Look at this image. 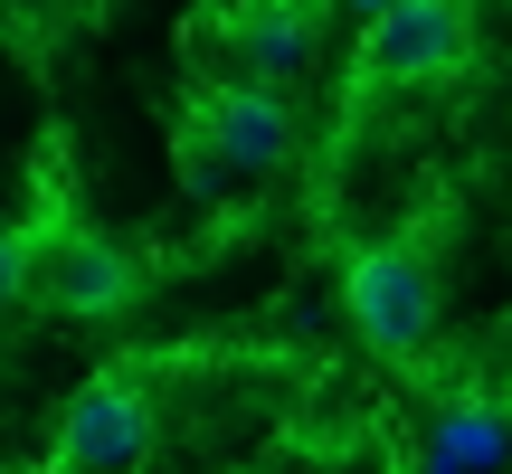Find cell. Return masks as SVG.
Returning <instances> with one entry per match:
<instances>
[{
    "label": "cell",
    "instance_id": "obj_1",
    "mask_svg": "<svg viewBox=\"0 0 512 474\" xmlns=\"http://www.w3.org/2000/svg\"><path fill=\"white\" fill-rule=\"evenodd\" d=\"M294 143V114L275 86H256V76H238V86H209L200 105H190L181 124V162H190V190H209L219 171H238V181H256V171H275Z\"/></svg>",
    "mask_w": 512,
    "mask_h": 474
},
{
    "label": "cell",
    "instance_id": "obj_2",
    "mask_svg": "<svg viewBox=\"0 0 512 474\" xmlns=\"http://www.w3.org/2000/svg\"><path fill=\"white\" fill-rule=\"evenodd\" d=\"M342 304H351V323H361L370 351L418 361L427 332H437V266H427V247H408V237L361 247V256H351V275H342Z\"/></svg>",
    "mask_w": 512,
    "mask_h": 474
},
{
    "label": "cell",
    "instance_id": "obj_5",
    "mask_svg": "<svg viewBox=\"0 0 512 474\" xmlns=\"http://www.w3.org/2000/svg\"><path fill=\"white\" fill-rule=\"evenodd\" d=\"M152 446V408L133 380H95L67 399V418H57V465L67 474H133Z\"/></svg>",
    "mask_w": 512,
    "mask_h": 474
},
{
    "label": "cell",
    "instance_id": "obj_9",
    "mask_svg": "<svg viewBox=\"0 0 512 474\" xmlns=\"http://www.w3.org/2000/svg\"><path fill=\"white\" fill-rule=\"evenodd\" d=\"M351 10H361V19H380V10H399V0H351Z\"/></svg>",
    "mask_w": 512,
    "mask_h": 474
},
{
    "label": "cell",
    "instance_id": "obj_8",
    "mask_svg": "<svg viewBox=\"0 0 512 474\" xmlns=\"http://www.w3.org/2000/svg\"><path fill=\"white\" fill-rule=\"evenodd\" d=\"M19 294H38V237L29 228H0V313H10Z\"/></svg>",
    "mask_w": 512,
    "mask_h": 474
},
{
    "label": "cell",
    "instance_id": "obj_7",
    "mask_svg": "<svg viewBox=\"0 0 512 474\" xmlns=\"http://www.w3.org/2000/svg\"><path fill=\"white\" fill-rule=\"evenodd\" d=\"M494 456H503V418H494V408H475V399H465L456 418L437 427V446H427V465H437V474H475V465H494Z\"/></svg>",
    "mask_w": 512,
    "mask_h": 474
},
{
    "label": "cell",
    "instance_id": "obj_4",
    "mask_svg": "<svg viewBox=\"0 0 512 474\" xmlns=\"http://www.w3.org/2000/svg\"><path fill=\"white\" fill-rule=\"evenodd\" d=\"M133 256L114 247V237H95V228H57V237H38V304L48 313H76V323H105V313H124L133 304Z\"/></svg>",
    "mask_w": 512,
    "mask_h": 474
},
{
    "label": "cell",
    "instance_id": "obj_6",
    "mask_svg": "<svg viewBox=\"0 0 512 474\" xmlns=\"http://www.w3.org/2000/svg\"><path fill=\"white\" fill-rule=\"evenodd\" d=\"M313 0H247L238 10V67L256 76V86H275V76H294L313 57Z\"/></svg>",
    "mask_w": 512,
    "mask_h": 474
},
{
    "label": "cell",
    "instance_id": "obj_3",
    "mask_svg": "<svg viewBox=\"0 0 512 474\" xmlns=\"http://www.w3.org/2000/svg\"><path fill=\"white\" fill-rule=\"evenodd\" d=\"M475 57V10L465 0H399L361 19V86H427Z\"/></svg>",
    "mask_w": 512,
    "mask_h": 474
}]
</instances>
